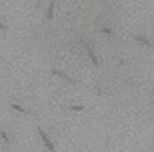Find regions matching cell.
Masks as SVG:
<instances>
[{
	"label": "cell",
	"instance_id": "cell-1",
	"mask_svg": "<svg viewBox=\"0 0 154 152\" xmlns=\"http://www.w3.org/2000/svg\"><path fill=\"white\" fill-rule=\"evenodd\" d=\"M38 135H40V138H42L44 145L48 147V150H49V152H54V143L51 142V138H49L46 133H44V129H40V128H38Z\"/></svg>",
	"mask_w": 154,
	"mask_h": 152
},
{
	"label": "cell",
	"instance_id": "cell-2",
	"mask_svg": "<svg viewBox=\"0 0 154 152\" xmlns=\"http://www.w3.org/2000/svg\"><path fill=\"white\" fill-rule=\"evenodd\" d=\"M82 44H84V47L88 49V54H89V58H91V61H93L95 65H98V58H96V54H95V49L91 47V44H88L86 40H82Z\"/></svg>",
	"mask_w": 154,
	"mask_h": 152
},
{
	"label": "cell",
	"instance_id": "cell-3",
	"mask_svg": "<svg viewBox=\"0 0 154 152\" xmlns=\"http://www.w3.org/2000/svg\"><path fill=\"white\" fill-rule=\"evenodd\" d=\"M53 74H54V75H58V77H61V79H65V81H67V82H70V84H75V81H74L72 77H68L65 72H61V70H56V68H54V70H53Z\"/></svg>",
	"mask_w": 154,
	"mask_h": 152
},
{
	"label": "cell",
	"instance_id": "cell-4",
	"mask_svg": "<svg viewBox=\"0 0 154 152\" xmlns=\"http://www.w3.org/2000/svg\"><path fill=\"white\" fill-rule=\"evenodd\" d=\"M135 40L137 42H140V44H144V46H151V40L144 35H135Z\"/></svg>",
	"mask_w": 154,
	"mask_h": 152
},
{
	"label": "cell",
	"instance_id": "cell-5",
	"mask_svg": "<svg viewBox=\"0 0 154 152\" xmlns=\"http://www.w3.org/2000/svg\"><path fill=\"white\" fill-rule=\"evenodd\" d=\"M53 12H54V0H53V2L49 4L48 12H46V19H49V21H51V19H53Z\"/></svg>",
	"mask_w": 154,
	"mask_h": 152
},
{
	"label": "cell",
	"instance_id": "cell-6",
	"mask_svg": "<svg viewBox=\"0 0 154 152\" xmlns=\"http://www.w3.org/2000/svg\"><path fill=\"white\" fill-rule=\"evenodd\" d=\"M11 107H12L14 110H18V112H26V108H23V107H19V105H16V103H11Z\"/></svg>",
	"mask_w": 154,
	"mask_h": 152
},
{
	"label": "cell",
	"instance_id": "cell-7",
	"mask_svg": "<svg viewBox=\"0 0 154 152\" xmlns=\"http://www.w3.org/2000/svg\"><path fill=\"white\" fill-rule=\"evenodd\" d=\"M70 110H75V112H81V110H84V107H82V105H72V107H70Z\"/></svg>",
	"mask_w": 154,
	"mask_h": 152
},
{
	"label": "cell",
	"instance_id": "cell-8",
	"mask_svg": "<svg viewBox=\"0 0 154 152\" xmlns=\"http://www.w3.org/2000/svg\"><path fill=\"white\" fill-rule=\"evenodd\" d=\"M0 136H2V138H4L5 142L9 143V136H7V133H5V131H2V133H0Z\"/></svg>",
	"mask_w": 154,
	"mask_h": 152
},
{
	"label": "cell",
	"instance_id": "cell-9",
	"mask_svg": "<svg viewBox=\"0 0 154 152\" xmlns=\"http://www.w3.org/2000/svg\"><path fill=\"white\" fill-rule=\"evenodd\" d=\"M102 32H103V33H107V35H112V33H114L110 28H102Z\"/></svg>",
	"mask_w": 154,
	"mask_h": 152
},
{
	"label": "cell",
	"instance_id": "cell-10",
	"mask_svg": "<svg viewBox=\"0 0 154 152\" xmlns=\"http://www.w3.org/2000/svg\"><path fill=\"white\" fill-rule=\"evenodd\" d=\"M0 30H7V26H5L4 23H0Z\"/></svg>",
	"mask_w": 154,
	"mask_h": 152
}]
</instances>
